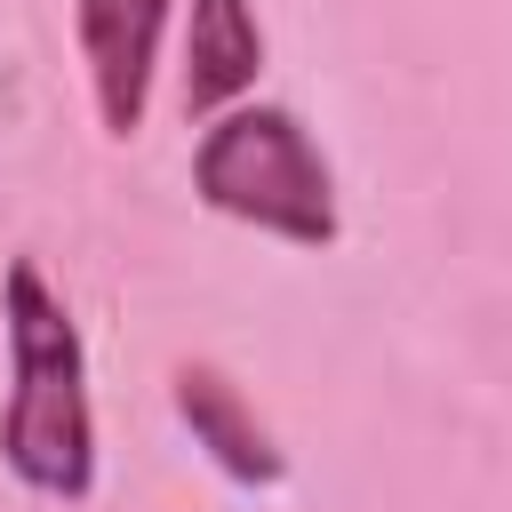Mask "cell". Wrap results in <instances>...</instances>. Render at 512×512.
<instances>
[{
    "mask_svg": "<svg viewBox=\"0 0 512 512\" xmlns=\"http://www.w3.org/2000/svg\"><path fill=\"white\" fill-rule=\"evenodd\" d=\"M0 320H8V416H0V464L48 496L80 504L96 488V408H88V344L64 296L40 280L32 256L0 272Z\"/></svg>",
    "mask_w": 512,
    "mask_h": 512,
    "instance_id": "6da1fadb",
    "label": "cell"
},
{
    "mask_svg": "<svg viewBox=\"0 0 512 512\" xmlns=\"http://www.w3.org/2000/svg\"><path fill=\"white\" fill-rule=\"evenodd\" d=\"M192 192H200V208H216L280 248H336V232H344L336 168L288 104L240 96L232 112H216L192 144Z\"/></svg>",
    "mask_w": 512,
    "mask_h": 512,
    "instance_id": "7a4b0ae2",
    "label": "cell"
},
{
    "mask_svg": "<svg viewBox=\"0 0 512 512\" xmlns=\"http://www.w3.org/2000/svg\"><path fill=\"white\" fill-rule=\"evenodd\" d=\"M168 8H176V0H72V40H80L88 96H96V120H104L112 144H128V136L144 128Z\"/></svg>",
    "mask_w": 512,
    "mask_h": 512,
    "instance_id": "3957f363",
    "label": "cell"
},
{
    "mask_svg": "<svg viewBox=\"0 0 512 512\" xmlns=\"http://www.w3.org/2000/svg\"><path fill=\"white\" fill-rule=\"evenodd\" d=\"M168 400H176V416H184L192 448H200L232 488H280V480H288L280 440L256 424V408L240 400V384H232L224 368H208V360H176Z\"/></svg>",
    "mask_w": 512,
    "mask_h": 512,
    "instance_id": "277c9868",
    "label": "cell"
},
{
    "mask_svg": "<svg viewBox=\"0 0 512 512\" xmlns=\"http://www.w3.org/2000/svg\"><path fill=\"white\" fill-rule=\"evenodd\" d=\"M264 72L256 0H192L184 8V120L232 112Z\"/></svg>",
    "mask_w": 512,
    "mask_h": 512,
    "instance_id": "5b68a950",
    "label": "cell"
}]
</instances>
